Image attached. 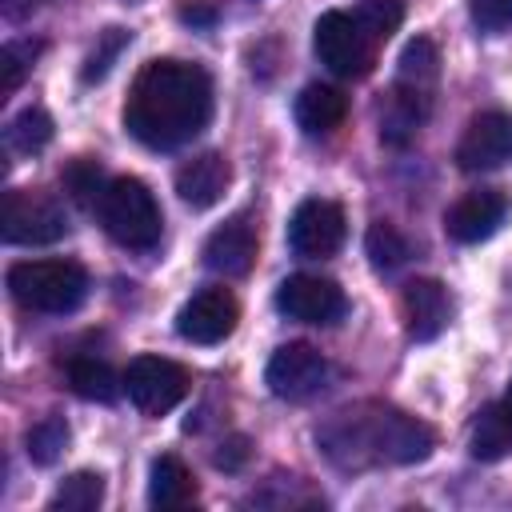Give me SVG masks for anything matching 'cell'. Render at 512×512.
<instances>
[{"label":"cell","instance_id":"1","mask_svg":"<svg viewBox=\"0 0 512 512\" xmlns=\"http://www.w3.org/2000/svg\"><path fill=\"white\" fill-rule=\"evenodd\" d=\"M212 120V76L188 60H148L128 92L124 128L156 152L196 140Z\"/></svg>","mask_w":512,"mask_h":512},{"label":"cell","instance_id":"2","mask_svg":"<svg viewBox=\"0 0 512 512\" xmlns=\"http://www.w3.org/2000/svg\"><path fill=\"white\" fill-rule=\"evenodd\" d=\"M316 444L340 468H372V464H416L432 452L436 432L392 408V404H356L336 412L320 432Z\"/></svg>","mask_w":512,"mask_h":512},{"label":"cell","instance_id":"3","mask_svg":"<svg viewBox=\"0 0 512 512\" xmlns=\"http://www.w3.org/2000/svg\"><path fill=\"white\" fill-rule=\"evenodd\" d=\"M8 292L28 312L64 316L88 296V272L76 260H20L8 268Z\"/></svg>","mask_w":512,"mask_h":512},{"label":"cell","instance_id":"4","mask_svg":"<svg viewBox=\"0 0 512 512\" xmlns=\"http://www.w3.org/2000/svg\"><path fill=\"white\" fill-rule=\"evenodd\" d=\"M96 216L104 224V232L124 244V248H136V252H148L156 248L160 240V228H164V216H160V204L156 196L148 192L144 180L136 176H116L108 180L100 204H96Z\"/></svg>","mask_w":512,"mask_h":512},{"label":"cell","instance_id":"5","mask_svg":"<svg viewBox=\"0 0 512 512\" xmlns=\"http://www.w3.org/2000/svg\"><path fill=\"white\" fill-rule=\"evenodd\" d=\"M312 48L320 64L340 80H360L376 64V40L356 24L352 12H324L312 28Z\"/></svg>","mask_w":512,"mask_h":512},{"label":"cell","instance_id":"6","mask_svg":"<svg viewBox=\"0 0 512 512\" xmlns=\"http://www.w3.org/2000/svg\"><path fill=\"white\" fill-rule=\"evenodd\" d=\"M68 232V212L56 196L32 192V188H12L4 192L0 208V236L8 244H52Z\"/></svg>","mask_w":512,"mask_h":512},{"label":"cell","instance_id":"7","mask_svg":"<svg viewBox=\"0 0 512 512\" xmlns=\"http://www.w3.org/2000/svg\"><path fill=\"white\" fill-rule=\"evenodd\" d=\"M188 372L168 356H136L124 368V392L144 416H164L188 396Z\"/></svg>","mask_w":512,"mask_h":512},{"label":"cell","instance_id":"8","mask_svg":"<svg viewBox=\"0 0 512 512\" xmlns=\"http://www.w3.org/2000/svg\"><path fill=\"white\" fill-rule=\"evenodd\" d=\"M344 236H348V220H344V208L332 200H304L288 220V248L304 260L336 256Z\"/></svg>","mask_w":512,"mask_h":512},{"label":"cell","instance_id":"9","mask_svg":"<svg viewBox=\"0 0 512 512\" xmlns=\"http://www.w3.org/2000/svg\"><path fill=\"white\" fill-rule=\"evenodd\" d=\"M324 380H328V360L304 340L280 344L264 368V384L280 400H308L324 388Z\"/></svg>","mask_w":512,"mask_h":512},{"label":"cell","instance_id":"10","mask_svg":"<svg viewBox=\"0 0 512 512\" xmlns=\"http://www.w3.org/2000/svg\"><path fill=\"white\" fill-rule=\"evenodd\" d=\"M276 308L300 324H336L344 316L348 300H344V288L336 280L296 272L276 288Z\"/></svg>","mask_w":512,"mask_h":512},{"label":"cell","instance_id":"11","mask_svg":"<svg viewBox=\"0 0 512 512\" xmlns=\"http://www.w3.org/2000/svg\"><path fill=\"white\" fill-rule=\"evenodd\" d=\"M508 160H512V116L500 108L472 116V124L456 144V164L464 172H496Z\"/></svg>","mask_w":512,"mask_h":512},{"label":"cell","instance_id":"12","mask_svg":"<svg viewBox=\"0 0 512 512\" xmlns=\"http://www.w3.org/2000/svg\"><path fill=\"white\" fill-rule=\"evenodd\" d=\"M240 320V304L228 288H200L180 312H176V332L188 344H220L232 336Z\"/></svg>","mask_w":512,"mask_h":512},{"label":"cell","instance_id":"13","mask_svg":"<svg viewBox=\"0 0 512 512\" xmlns=\"http://www.w3.org/2000/svg\"><path fill=\"white\" fill-rule=\"evenodd\" d=\"M508 212H512V200L500 188H476V192H464L444 212V232L456 244H480V240H488V236L500 232V224L508 220Z\"/></svg>","mask_w":512,"mask_h":512},{"label":"cell","instance_id":"14","mask_svg":"<svg viewBox=\"0 0 512 512\" xmlns=\"http://www.w3.org/2000/svg\"><path fill=\"white\" fill-rule=\"evenodd\" d=\"M400 312H404V328L416 344H428L444 332L448 324V292L440 280H408L404 292H400Z\"/></svg>","mask_w":512,"mask_h":512},{"label":"cell","instance_id":"15","mask_svg":"<svg viewBox=\"0 0 512 512\" xmlns=\"http://www.w3.org/2000/svg\"><path fill=\"white\" fill-rule=\"evenodd\" d=\"M204 264L220 276H248L256 264V228L244 216L224 220L204 240Z\"/></svg>","mask_w":512,"mask_h":512},{"label":"cell","instance_id":"16","mask_svg":"<svg viewBox=\"0 0 512 512\" xmlns=\"http://www.w3.org/2000/svg\"><path fill=\"white\" fill-rule=\"evenodd\" d=\"M228 180H232V172H228V160L220 152H200V156H192L188 164L176 168V192L188 208L220 204Z\"/></svg>","mask_w":512,"mask_h":512},{"label":"cell","instance_id":"17","mask_svg":"<svg viewBox=\"0 0 512 512\" xmlns=\"http://www.w3.org/2000/svg\"><path fill=\"white\" fill-rule=\"evenodd\" d=\"M428 116V92L412 84H396L380 104V140L384 144H408Z\"/></svg>","mask_w":512,"mask_h":512},{"label":"cell","instance_id":"18","mask_svg":"<svg viewBox=\"0 0 512 512\" xmlns=\"http://www.w3.org/2000/svg\"><path fill=\"white\" fill-rule=\"evenodd\" d=\"M292 112L304 136H332L348 116V96L332 84H304Z\"/></svg>","mask_w":512,"mask_h":512},{"label":"cell","instance_id":"19","mask_svg":"<svg viewBox=\"0 0 512 512\" xmlns=\"http://www.w3.org/2000/svg\"><path fill=\"white\" fill-rule=\"evenodd\" d=\"M196 500V480L180 456H156L148 472V504L152 508H188Z\"/></svg>","mask_w":512,"mask_h":512},{"label":"cell","instance_id":"20","mask_svg":"<svg viewBox=\"0 0 512 512\" xmlns=\"http://www.w3.org/2000/svg\"><path fill=\"white\" fill-rule=\"evenodd\" d=\"M64 376H68V388H72L76 396L100 400V404L116 400L120 388H124V376H116L112 364H108V360H96V356H72V360L64 364Z\"/></svg>","mask_w":512,"mask_h":512},{"label":"cell","instance_id":"21","mask_svg":"<svg viewBox=\"0 0 512 512\" xmlns=\"http://www.w3.org/2000/svg\"><path fill=\"white\" fill-rule=\"evenodd\" d=\"M508 452H512V428L504 420V408L500 404L480 408V416L472 424V456L476 460H500Z\"/></svg>","mask_w":512,"mask_h":512},{"label":"cell","instance_id":"22","mask_svg":"<svg viewBox=\"0 0 512 512\" xmlns=\"http://www.w3.org/2000/svg\"><path fill=\"white\" fill-rule=\"evenodd\" d=\"M48 140H52V116H48L44 108H24V112H16V116L8 120V128H4V144H8L12 152H20V156L40 152Z\"/></svg>","mask_w":512,"mask_h":512},{"label":"cell","instance_id":"23","mask_svg":"<svg viewBox=\"0 0 512 512\" xmlns=\"http://www.w3.org/2000/svg\"><path fill=\"white\" fill-rule=\"evenodd\" d=\"M364 252H368V260H372V268H380V272H392V268L408 264V256H412V244L404 240V232H400L396 224H388V220H376V224L368 228V236H364Z\"/></svg>","mask_w":512,"mask_h":512},{"label":"cell","instance_id":"24","mask_svg":"<svg viewBox=\"0 0 512 512\" xmlns=\"http://www.w3.org/2000/svg\"><path fill=\"white\" fill-rule=\"evenodd\" d=\"M436 76H440V52H436V44L428 36L408 40L404 52H400V84H412V88L432 92Z\"/></svg>","mask_w":512,"mask_h":512},{"label":"cell","instance_id":"25","mask_svg":"<svg viewBox=\"0 0 512 512\" xmlns=\"http://www.w3.org/2000/svg\"><path fill=\"white\" fill-rule=\"evenodd\" d=\"M104 500V476L100 472H72L56 496H52V512H92Z\"/></svg>","mask_w":512,"mask_h":512},{"label":"cell","instance_id":"26","mask_svg":"<svg viewBox=\"0 0 512 512\" xmlns=\"http://www.w3.org/2000/svg\"><path fill=\"white\" fill-rule=\"evenodd\" d=\"M60 180H64V192H68L76 204H84V208H96L100 196H104V188H108V180H104V172H100V164H96L92 156H76V160L60 172Z\"/></svg>","mask_w":512,"mask_h":512},{"label":"cell","instance_id":"27","mask_svg":"<svg viewBox=\"0 0 512 512\" xmlns=\"http://www.w3.org/2000/svg\"><path fill=\"white\" fill-rule=\"evenodd\" d=\"M352 16H356V24H360L376 44H384V40L404 24V4H400V0H360V4L352 8Z\"/></svg>","mask_w":512,"mask_h":512},{"label":"cell","instance_id":"28","mask_svg":"<svg viewBox=\"0 0 512 512\" xmlns=\"http://www.w3.org/2000/svg\"><path fill=\"white\" fill-rule=\"evenodd\" d=\"M24 444H28L32 464H56L60 452H64V444H68V424L60 416H44V420H36L28 428Z\"/></svg>","mask_w":512,"mask_h":512},{"label":"cell","instance_id":"29","mask_svg":"<svg viewBox=\"0 0 512 512\" xmlns=\"http://www.w3.org/2000/svg\"><path fill=\"white\" fill-rule=\"evenodd\" d=\"M36 56H40V40H8L0 48V92L4 96H12L20 88V80L28 76Z\"/></svg>","mask_w":512,"mask_h":512},{"label":"cell","instance_id":"30","mask_svg":"<svg viewBox=\"0 0 512 512\" xmlns=\"http://www.w3.org/2000/svg\"><path fill=\"white\" fill-rule=\"evenodd\" d=\"M128 48V32L124 28H104L100 32V40H96V48L88 52V60H84V80L92 84V80H104L108 72H112V64H116V56Z\"/></svg>","mask_w":512,"mask_h":512},{"label":"cell","instance_id":"31","mask_svg":"<svg viewBox=\"0 0 512 512\" xmlns=\"http://www.w3.org/2000/svg\"><path fill=\"white\" fill-rule=\"evenodd\" d=\"M468 12H472V24L480 32H504L512 28V0H468Z\"/></svg>","mask_w":512,"mask_h":512},{"label":"cell","instance_id":"32","mask_svg":"<svg viewBox=\"0 0 512 512\" xmlns=\"http://www.w3.org/2000/svg\"><path fill=\"white\" fill-rule=\"evenodd\" d=\"M244 460H248V440H244V436H232V440L220 444V452H216V468H224V472H236Z\"/></svg>","mask_w":512,"mask_h":512},{"label":"cell","instance_id":"33","mask_svg":"<svg viewBox=\"0 0 512 512\" xmlns=\"http://www.w3.org/2000/svg\"><path fill=\"white\" fill-rule=\"evenodd\" d=\"M180 20L184 24H212L216 20V8H208L204 0H192V4H180Z\"/></svg>","mask_w":512,"mask_h":512},{"label":"cell","instance_id":"34","mask_svg":"<svg viewBox=\"0 0 512 512\" xmlns=\"http://www.w3.org/2000/svg\"><path fill=\"white\" fill-rule=\"evenodd\" d=\"M40 4H44V0H0V16L16 24V20H24V16H32V12L40 8Z\"/></svg>","mask_w":512,"mask_h":512},{"label":"cell","instance_id":"35","mask_svg":"<svg viewBox=\"0 0 512 512\" xmlns=\"http://www.w3.org/2000/svg\"><path fill=\"white\" fill-rule=\"evenodd\" d=\"M500 408H504V420H508V428H512V380H508V388H504V400H500Z\"/></svg>","mask_w":512,"mask_h":512}]
</instances>
